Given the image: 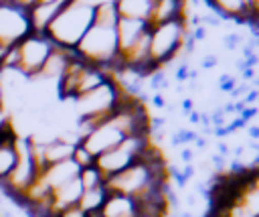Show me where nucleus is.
<instances>
[{
  "label": "nucleus",
  "mask_w": 259,
  "mask_h": 217,
  "mask_svg": "<svg viewBox=\"0 0 259 217\" xmlns=\"http://www.w3.org/2000/svg\"><path fill=\"white\" fill-rule=\"evenodd\" d=\"M217 61H219V59H217V55H206V57L202 59L200 67H202V69H210V67H214V65H217Z\"/></svg>",
  "instance_id": "obj_25"
},
{
  "label": "nucleus",
  "mask_w": 259,
  "mask_h": 217,
  "mask_svg": "<svg viewBox=\"0 0 259 217\" xmlns=\"http://www.w3.org/2000/svg\"><path fill=\"white\" fill-rule=\"evenodd\" d=\"M190 34H192V39H194V41H202V39L206 37V26H204V24H200V26L192 28V30H190Z\"/></svg>",
  "instance_id": "obj_24"
},
{
  "label": "nucleus",
  "mask_w": 259,
  "mask_h": 217,
  "mask_svg": "<svg viewBox=\"0 0 259 217\" xmlns=\"http://www.w3.org/2000/svg\"><path fill=\"white\" fill-rule=\"evenodd\" d=\"M239 43H241V37H239L237 32H229V34L223 39V45H225V49H229V51H235V49L239 47Z\"/></svg>",
  "instance_id": "obj_21"
},
{
  "label": "nucleus",
  "mask_w": 259,
  "mask_h": 217,
  "mask_svg": "<svg viewBox=\"0 0 259 217\" xmlns=\"http://www.w3.org/2000/svg\"><path fill=\"white\" fill-rule=\"evenodd\" d=\"M182 158H184L186 162H190V160H192V150H190V148H184V150H182Z\"/></svg>",
  "instance_id": "obj_28"
},
{
  "label": "nucleus",
  "mask_w": 259,
  "mask_h": 217,
  "mask_svg": "<svg viewBox=\"0 0 259 217\" xmlns=\"http://www.w3.org/2000/svg\"><path fill=\"white\" fill-rule=\"evenodd\" d=\"M77 178H79V183H81L83 191H87V189H95V187H101V185H105V176L101 174V170H99L95 164L81 168Z\"/></svg>",
  "instance_id": "obj_19"
},
{
  "label": "nucleus",
  "mask_w": 259,
  "mask_h": 217,
  "mask_svg": "<svg viewBox=\"0 0 259 217\" xmlns=\"http://www.w3.org/2000/svg\"><path fill=\"white\" fill-rule=\"evenodd\" d=\"M117 20H119V14L115 8V0H101L93 4V24L115 28Z\"/></svg>",
  "instance_id": "obj_16"
},
{
  "label": "nucleus",
  "mask_w": 259,
  "mask_h": 217,
  "mask_svg": "<svg viewBox=\"0 0 259 217\" xmlns=\"http://www.w3.org/2000/svg\"><path fill=\"white\" fill-rule=\"evenodd\" d=\"M53 49L55 45L45 32H30L18 43V73L24 77V81H34L38 77Z\"/></svg>",
  "instance_id": "obj_4"
},
{
  "label": "nucleus",
  "mask_w": 259,
  "mask_h": 217,
  "mask_svg": "<svg viewBox=\"0 0 259 217\" xmlns=\"http://www.w3.org/2000/svg\"><path fill=\"white\" fill-rule=\"evenodd\" d=\"M107 189H105V185H101V187H95V189H87V191H83V195H81V199H79V207L87 213V215H91V213H99L101 211V207H103V203H105V199H107Z\"/></svg>",
  "instance_id": "obj_17"
},
{
  "label": "nucleus",
  "mask_w": 259,
  "mask_h": 217,
  "mask_svg": "<svg viewBox=\"0 0 259 217\" xmlns=\"http://www.w3.org/2000/svg\"><path fill=\"white\" fill-rule=\"evenodd\" d=\"M71 0H57V2H38L32 8H28V18L32 32H47L51 22L57 18V14L69 4Z\"/></svg>",
  "instance_id": "obj_7"
},
{
  "label": "nucleus",
  "mask_w": 259,
  "mask_h": 217,
  "mask_svg": "<svg viewBox=\"0 0 259 217\" xmlns=\"http://www.w3.org/2000/svg\"><path fill=\"white\" fill-rule=\"evenodd\" d=\"M152 26L144 20H134V18H121L115 24V37H117V53H125L146 30H150Z\"/></svg>",
  "instance_id": "obj_8"
},
{
  "label": "nucleus",
  "mask_w": 259,
  "mask_h": 217,
  "mask_svg": "<svg viewBox=\"0 0 259 217\" xmlns=\"http://www.w3.org/2000/svg\"><path fill=\"white\" fill-rule=\"evenodd\" d=\"M255 85H257V89H259V77H257V79H255Z\"/></svg>",
  "instance_id": "obj_33"
},
{
  "label": "nucleus",
  "mask_w": 259,
  "mask_h": 217,
  "mask_svg": "<svg viewBox=\"0 0 259 217\" xmlns=\"http://www.w3.org/2000/svg\"><path fill=\"white\" fill-rule=\"evenodd\" d=\"M4 107V87H2V83H0V110Z\"/></svg>",
  "instance_id": "obj_31"
},
{
  "label": "nucleus",
  "mask_w": 259,
  "mask_h": 217,
  "mask_svg": "<svg viewBox=\"0 0 259 217\" xmlns=\"http://www.w3.org/2000/svg\"><path fill=\"white\" fill-rule=\"evenodd\" d=\"M0 203H2V201H0Z\"/></svg>",
  "instance_id": "obj_36"
},
{
  "label": "nucleus",
  "mask_w": 259,
  "mask_h": 217,
  "mask_svg": "<svg viewBox=\"0 0 259 217\" xmlns=\"http://www.w3.org/2000/svg\"><path fill=\"white\" fill-rule=\"evenodd\" d=\"M152 0H115L117 14L121 18H134V20H144L148 22L150 12H152Z\"/></svg>",
  "instance_id": "obj_15"
},
{
  "label": "nucleus",
  "mask_w": 259,
  "mask_h": 217,
  "mask_svg": "<svg viewBox=\"0 0 259 217\" xmlns=\"http://www.w3.org/2000/svg\"><path fill=\"white\" fill-rule=\"evenodd\" d=\"M150 136L148 134H136V136H127L123 138L117 146H113L111 150L99 154L95 158V166L101 170V174L107 178V176H113L117 172H121L123 168L132 166L144 152L146 148L150 146Z\"/></svg>",
  "instance_id": "obj_3"
},
{
  "label": "nucleus",
  "mask_w": 259,
  "mask_h": 217,
  "mask_svg": "<svg viewBox=\"0 0 259 217\" xmlns=\"http://www.w3.org/2000/svg\"><path fill=\"white\" fill-rule=\"evenodd\" d=\"M71 53H73V49L55 47L53 53L49 55V59L45 61V65H42V69H40V73H38L36 79H42V81H47V79H59L61 73L65 71L67 63H69ZM36 79H34V81H36Z\"/></svg>",
  "instance_id": "obj_12"
},
{
  "label": "nucleus",
  "mask_w": 259,
  "mask_h": 217,
  "mask_svg": "<svg viewBox=\"0 0 259 217\" xmlns=\"http://www.w3.org/2000/svg\"><path fill=\"white\" fill-rule=\"evenodd\" d=\"M188 75H190V65H188V63H182V65L176 69V79H178V81H186Z\"/></svg>",
  "instance_id": "obj_23"
},
{
  "label": "nucleus",
  "mask_w": 259,
  "mask_h": 217,
  "mask_svg": "<svg viewBox=\"0 0 259 217\" xmlns=\"http://www.w3.org/2000/svg\"><path fill=\"white\" fill-rule=\"evenodd\" d=\"M73 148L75 144L59 138V136H53L51 140L42 142V160H45V168L51 166V164H57V162H63V160H69L71 154H73Z\"/></svg>",
  "instance_id": "obj_13"
},
{
  "label": "nucleus",
  "mask_w": 259,
  "mask_h": 217,
  "mask_svg": "<svg viewBox=\"0 0 259 217\" xmlns=\"http://www.w3.org/2000/svg\"><path fill=\"white\" fill-rule=\"evenodd\" d=\"M32 32L28 10L14 2H0V43L18 45Z\"/></svg>",
  "instance_id": "obj_5"
},
{
  "label": "nucleus",
  "mask_w": 259,
  "mask_h": 217,
  "mask_svg": "<svg viewBox=\"0 0 259 217\" xmlns=\"http://www.w3.org/2000/svg\"><path fill=\"white\" fill-rule=\"evenodd\" d=\"M249 134H251V138H259V126L249 128Z\"/></svg>",
  "instance_id": "obj_30"
},
{
  "label": "nucleus",
  "mask_w": 259,
  "mask_h": 217,
  "mask_svg": "<svg viewBox=\"0 0 259 217\" xmlns=\"http://www.w3.org/2000/svg\"><path fill=\"white\" fill-rule=\"evenodd\" d=\"M154 103H156L158 107H164V105H166V101H164L162 95H154Z\"/></svg>",
  "instance_id": "obj_29"
},
{
  "label": "nucleus",
  "mask_w": 259,
  "mask_h": 217,
  "mask_svg": "<svg viewBox=\"0 0 259 217\" xmlns=\"http://www.w3.org/2000/svg\"><path fill=\"white\" fill-rule=\"evenodd\" d=\"M186 4H188V0H156L152 4L148 24L158 26V24L186 18Z\"/></svg>",
  "instance_id": "obj_6"
},
{
  "label": "nucleus",
  "mask_w": 259,
  "mask_h": 217,
  "mask_svg": "<svg viewBox=\"0 0 259 217\" xmlns=\"http://www.w3.org/2000/svg\"><path fill=\"white\" fill-rule=\"evenodd\" d=\"M206 6H210L221 20L235 18L239 22H247V8L243 0H204Z\"/></svg>",
  "instance_id": "obj_14"
},
{
  "label": "nucleus",
  "mask_w": 259,
  "mask_h": 217,
  "mask_svg": "<svg viewBox=\"0 0 259 217\" xmlns=\"http://www.w3.org/2000/svg\"><path fill=\"white\" fill-rule=\"evenodd\" d=\"M152 2H156V0H152Z\"/></svg>",
  "instance_id": "obj_35"
},
{
  "label": "nucleus",
  "mask_w": 259,
  "mask_h": 217,
  "mask_svg": "<svg viewBox=\"0 0 259 217\" xmlns=\"http://www.w3.org/2000/svg\"><path fill=\"white\" fill-rule=\"evenodd\" d=\"M93 24V4L83 0H71L47 28V37L55 47L75 49L83 34Z\"/></svg>",
  "instance_id": "obj_1"
},
{
  "label": "nucleus",
  "mask_w": 259,
  "mask_h": 217,
  "mask_svg": "<svg viewBox=\"0 0 259 217\" xmlns=\"http://www.w3.org/2000/svg\"><path fill=\"white\" fill-rule=\"evenodd\" d=\"M109 77H111V75H109L107 71H103L101 67L87 63V65L81 69V75H79V81H77V87H75V99L81 97V95H85V93H89V91H93L95 87L103 85Z\"/></svg>",
  "instance_id": "obj_11"
},
{
  "label": "nucleus",
  "mask_w": 259,
  "mask_h": 217,
  "mask_svg": "<svg viewBox=\"0 0 259 217\" xmlns=\"http://www.w3.org/2000/svg\"><path fill=\"white\" fill-rule=\"evenodd\" d=\"M257 8H259V0H251V12L257 10ZM251 12H249V14H251Z\"/></svg>",
  "instance_id": "obj_32"
},
{
  "label": "nucleus",
  "mask_w": 259,
  "mask_h": 217,
  "mask_svg": "<svg viewBox=\"0 0 259 217\" xmlns=\"http://www.w3.org/2000/svg\"><path fill=\"white\" fill-rule=\"evenodd\" d=\"M77 176H79V166H77L71 158L47 166V168L42 170V174H40V178L47 183V187H49L51 191L63 187L65 183H69V180H73V178H77Z\"/></svg>",
  "instance_id": "obj_10"
},
{
  "label": "nucleus",
  "mask_w": 259,
  "mask_h": 217,
  "mask_svg": "<svg viewBox=\"0 0 259 217\" xmlns=\"http://www.w3.org/2000/svg\"><path fill=\"white\" fill-rule=\"evenodd\" d=\"M188 32L190 28L186 24V18L152 26L150 28V61L158 69H162V65L170 63L180 53Z\"/></svg>",
  "instance_id": "obj_2"
},
{
  "label": "nucleus",
  "mask_w": 259,
  "mask_h": 217,
  "mask_svg": "<svg viewBox=\"0 0 259 217\" xmlns=\"http://www.w3.org/2000/svg\"><path fill=\"white\" fill-rule=\"evenodd\" d=\"M81 195H83V187H81L79 178H73V180L65 183L63 187L55 189L53 195H51V213H53V217L57 213H61L63 209H69V207L77 205Z\"/></svg>",
  "instance_id": "obj_9"
},
{
  "label": "nucleus",
  "mask_w": 259,
  "mask_h": 217,
  "mask_svg": "<svg viewBox=\"0 0 259 217\" xmlns=\"http://www.w3.org/2000/svg\"><path fill=\"white\" fill-rule=\"evenodd\" d=\"M71 160L79 166V170L81 168H85V166H91V164H95V156L81 144V142H77L75 144V148H73V154H71Z\"/></svg>",
  "instance_id": "obj_20"
},
{
  "label": "nucleus",
  "mask_w": 259,
  "mask_h": 217,
  "mask_svg": "<svg viewBox=\"0 0 259 217\" xmlns=\"http://www.w3.org/2000/svg\"><path fill=\"white\" fill-rule=\"evenodd\" d=\"M18 162V150L14 144H2L0 146V183H4L10 172L14 170Z\"/></svg>",
  "instance_id": "obj_18"
},
{
  "label": "nucleus",
  "mask_w": 259,
  "mask_h": 217,
  "mask_svg": "<svg viewBox=\"0 0 259 217\" xmlns=\"http://www.w3.org/2000/svg\"><path fill=\"white\" fill-rule=\"evenodd\" d=\"M0 73H2V69H0Z\"/></svg>",
  "instance_id": "obj_34"
},
{
  "label": "nucleus",
  "mask_w": 259,
  "mask_h": 217,
  "mask_svg": "<svg viewBox=\"0 0 259 217\" xmlns=\"http://www.w3.org/2000/svg\"><path fill=\"white\" fill-rule=\"evenodd\" d=\"M219 87H221L223 91H229V93H231V91L237 87V81H235V77H231V75H221Z\"/></svg>",
  "instance_id": "obj_22"
},
{
  "label": "nucleus",
  "mask_w": 259,
  "mask_h": 217,
  "mask_svg": "<svg viewBox=\"0 0 259 217\" xmlns=\"http://www.w3.org/2000/svg\"><path fill=\"white\" fill-rule=\"evenodd\" d=\"M200 24H210V26H219L221 24V18L219 16H200Z\"/></svg>",
  "instance_id": "obj_26"
},
{
  "label": "nucleus",
  "mask_w": 259,
  "mask_h": 217,
  "mask_svg": "<svg viewBox=\"0 0 259 217\" xmlns=\"http://www.w3.org/2000/svg\"><path fill=\"white\" fill-rule=\"evenodd\" d=\"M10 120H12V118H10V114L6 112V107H2V110H0V128H2L4 124H8Z\"/></svg>",
  "instance_id": "obj_27"
}]
</instances>
